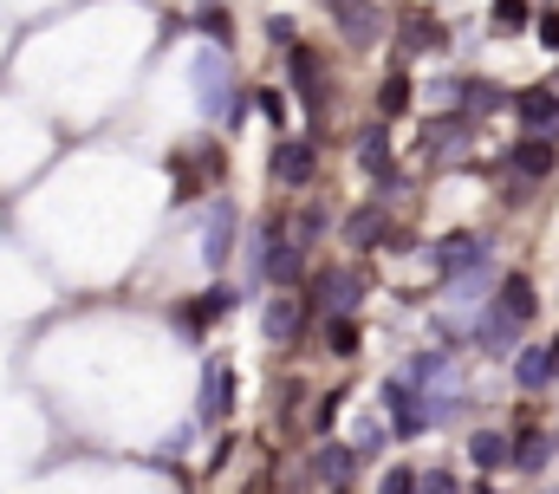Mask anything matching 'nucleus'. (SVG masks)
<instances>
[{"label":"nucleus","instance_id":"1","mask_svg":"<svg viewBox=\"0 0 559 494\" xmlns=\"http://www.w3.org/2000/svg\"><path fill=\"white\" fill-rule=\"evenodd\" d=\"M189 78H195V104H202V117H228V111H234L241 85H234V65H228L221 46H202L195 65H189Z\"/></svg>","mask_w":559,"mask_h":494},{"label":"nucleus","instance_id":"2","mask_svg":"<svg viewBox=\"0 0 559 494\" xmlns=\"http://www.w3.org/2000/svg\"><path fill=\"white\" fill-rule=\"evenodd\" d=\"M384 410H391V430H397V436H423V430L436 423V417H430V397H423L404 371L384 378Z\"/></svg>","mask_w":559,"mask_h":494},{"label":"nucleus","instance_id":"3","mask_svg":"<svg viewBox=\"0 0 559 494\" xmlns=\"http://www.w3.org/2000/svg\"><path fill=\"white\" fill-rule=\"evenodd\" d=\"M234 228H241V208H234L228 195H215L208 215H202V261H208V267H228V254H234Z\"/></svg>","mask_w":559,"mask_h":494},{"label":"nucleus","instance_id":"4","mask_svg":"<svg viewBox=\"0 0 559 494\" xmlns=\"http://www.w3.org/2000/svg\"><path fill=\"white\" fill-rule=\"evenodd\" d=\"M287 72H293V91H300V104L319 117V111H326V98H332V91H326V59H319L313 46H287Z\"/></svg>","mask_w":559,"mask_h":494},{"label":"nucleus","instance_id":"5","mask_svg":"<svg viewBox=\"0 0 559 494\" xmlns=\"http://www.w3.org/2000/svg\"><path fill=\"white\" fill-rule=\"evenodd\" d=\"M326 13L339 20V33L352 46H378L384 39V7L378 0H326Z\"/></svg>","mask_w":559,"mask_h":494},{"label":"nucleus","instance_id":"6","mask_svg":"<svg viewBox=\"0 0 559 494\" xmlns=\"http://www.w3.org/2000/svg\"><path fill=\"white\" fill-rule=\"evenodd\" d=\"M228 404H234V371H228L221 358H208V365H202V404H195V423L215 430V423L228 417Z\"/></svg>","mask_w":559,"mask_h":494},{"label":"nucleus","instance_id":"7","mask_svg":"<svg viewBox=\"0 0 559 494\" xmlns=\"http://www.w3.org/2000/svg\"><path fill=\"white\" fill-rule=\"evenodd\" d=\"M313 169H319V150H313L306 137H280V143H274V182L306 189V182H313Z\"/></svg>","mask_w":559,"mask_h":494},{"label":"nucleus","instance_id":"8","mask_svg":"<svg viewBox=\"0 0 559 494\" xmlns=\"http://www.w3.org/2000/svg\"><path fill=\"white\" fill-rule=\"evenodd\" d=\"M430 261H436V274H449V280H462V274H475V267L488 261V241H482V235H443Z\"/></svg>","mask_w":559,"mask_h":494},{"label":"nucleus","instance_id":"9","mask_svg":"<svg viewBox=\"0 0 559 494\" xmlns=\"http://www.w3.org/2000/svg\"><path fill=\"white\" fill-rule=\"evenodd\" d=\"M358 293H365V280H358L352 267H326V274H313V306H326V313H352Z\"/></svg>","mask_w":559,"mask_h":494},{"label":"nucleus","instance_id":"10","mask_svg":"<svg viewBox=\"0 0 559 494\" xmlns=\"http://www.w3.org/2000/svg\"><path fill=\"white\" fill-rule=\"evenodd\" d=\"M514 117L528 124V137H554V130H559V98L547 91V85L514 91Z\"/></svg>","mask_w":559,"mask_h":494},{"label":"nucleus","instance_id":"11","mask_svg":"<svg viewBox=\"0 0 559 494\" xmlns=\"http://www.w3.org/2000/svg\"><path fill=\"white\" fill-rule=\"evenodd\" d=\"M300 319H306V300H300L293 287H280V293L267 300V313H261V332H267L274 345H287V339L300 332Z\"/></svg>","mask_w":559,"mask_h":494},{"label":"nucleus","instance_id":"12","mask_svg":"<svg viewBox=\"0 0 559 494\" xmlns=\"http://www.w3.org/2000/svg\"><path fill=\"white\" fill-rule=\"evenodd\" d=\"M352 150H358V169H365V176H378L384 189L397 182V169H391V137H384V124H365Z\"/></svg>","mask_w":559,"mask_h":494},{"label":"nucleus","instance_id":"13","mask_svg":"<svg viewBox=\"0 0 559 494\" xmlns=\"http://www.w3.org/2000/svg\"><path fill=\"white\" fill-rule=\"evenodd\" d=\"M534 306H541V300H534V280H528V274H508L488 313H495V319H508V326H528V319H534Z\"/></svg>","mask_w":559,"mask_h":494},{"label":"nucleus","instance_id":"14","mask_svg":"<svg viewBox=\"0 0 559 494\" xmlns=\"http://www.w3.org/2000/svg\"><path fill=\"white\" fill-rule=\"evenodd\" d=\"M508 163H514V176H521V182H541V176H554L559 150H554V137H521V143L508 150Z\"/></svg>","mask_w":559,"mask_h":494},{"label":"nucleus","instance_id":"15","mask_svg":"<svg viewBox=\"0 0 559 494\" xmlns=\"http://www.w3.org/2000/svg\"><path fill=\"white\" fill-rule=\"evenodd\" d=\"M345 241H352V248H384V241H391V215H384V202L352 208V215H345Z\"/></svg>","mask_w":559,"mask_h":494},{"label":"nucleus","instance_id":"16","mask_svg":"<svg viewBox=\"0 0 559 494\" xmlns=\"http://www.w3.org/2000/svg\"><path fill=\"white\" fill-rule=\"evenodd\" d=\"M228 313H234V287H208L195 306H182V326H189V332H208V326L228 319Z\"/></svg>","mask_w":559,"mask_h":494},{"label":"nucleus","instance_id":"17","mask_svg":"<svg viewBox=\"0 0 559 494\" xmlns=\"http://www.w3.org/2000/svg\"><path fill=\"white\" fill-rule=\"evenodd\" d=\"M469 463H475V469H508V463H514V443H508L501 430H475V436H469Z\"/></svg>","mask_w":559,"mask_h":494},{"label":"nucleus","instance_id":"18","mask_svg":"<svg viewBox=\"0 0 559 494\" xmlns=\"http://www.w3.org/2000/svg\"><path fill=\"white\" fill-rule=\"evenodd\" d=\"M358 463H365L358 449H345V443H326V449L313 456V476H319V482H332V489H345V476H352Z\"/></svg>","mask_w":559,"mask_h":494},{"label":"nucleus","instance_id":"19","mask_svg":"<svg viewBox=\"0 0 559 494\" xmlns=\"http://www.w3.org/2000/svg\"><path fill=\"white\" fill-rule=\"evenodd\" d=\"M514 384H521V391H541V384H554V352H547V345H528V352L514 358Z\"/></svg>","mask_w":559,"mask_h":494},{"label":"nucleus","instance_id":"20","mask_svg":"<svg viewBox=\"0 0 559 494\" xmlns=\"http://www.w3.org/2000/svg\"><path fill=\"white\" fill-rule=\"evenodd\" d=\"M358 345H365L358 319H352V313H332V319H326V352H332V358H358Z\"/></svg>","mask_w":559,"mask_h":494},{"label":"nucleus","instance_id":"21","mask_svg":"<svg viewBox=\"0 0 559 494\" xmlns=\"http://www.w3.org/2000/svg\"><path fill=\"white\" fill-rule=\"evenodd\" d=\"M456 98H462V111H475V117H482V111H501V104H514V98H508L501 85H488V78H469V85H456Z\"/></svg>","mask_w":559,"mask_h":494},{"label":"nucleus","instance_id":"22","mask_svg":"<svg viewBox=\"0 0 559 494\" xmlns=\"http://www.w3.org/2000/svg\"><path fill=\"white\" fill-rule=\"evenodd\" d=\"M462 137H469V117L456 111V117H436V124L423 130V150H430V156H449V150H456Z\"/></svg>","mask_w":559,"mask_h":494},{"label":"nucleus","instance_id":"23","mask_svg":"<svg viewBox=\"0 0 559 494\" xmlns=\"http://www.w3.org/2000/svg\"><path fill=\"white\" fill-rule=\"evenodd\" d=\"M554 463V436H541V430H528L521 443H514V469H528V476H541Z\"/></svg>","mask_w":559,"mask_h":494},{"label":"nucleus","instance_id":"24","mask_svg":"<svg viewBox=\"0 0 559 494\" xmlns=\"http://www.w3.org/2000/svg\"><path fill=\"white\" fill-rule=\"evenodd\" d=\"M195 33H208V46H221L228 52V39H234V20H228V7H195Z\"/></svg>","mask_w":559,"mask_h":494},{"label":"nucleus","instance_id":"25","mask_svg":"<svg viewBox=\"0 0 559 494\" xmlns=\"http://www.w3.org/2000/svg\"><path fill=\"white\" fill-rule=\"evenodd\" d=\"M404 46H410V52H436V46H443V26H436L430 13H410V20H404Z\"/></svg>","mask_w":559,"mask_h":494},{"label":"nucleus","instance_id":"26","mask_svg":"<svg viewBox=\"0 0 559 494\" xmlns=\"http://www.w3.org/2000/svg\"><path fill=\"white\" fill-rule=\"evenodd\" d=\"M378 111H384V117H404V111H410V78H404V72H391V78L378 85Z\"/></svg>","mask_w":559,"mask_h":494},{"label":"nucleus","instance_id":"27","mask_svg":"<svg viewBox=\"0 0 559 494\" xmlns=\"http://www.w3.org/2000/svg\"><path fill=\"white\" fill-rule=\"evenodd\" d=\"M417 482H423V476L397 463V469H384V482H378V494H417Z\"/></svg>","mask_w":559,"mask_h":494},{"label":"nucleus","instance_id":"28","mask_svg":"<svg viewBox=\"0 0 559 494\" xmlns=\"http://www.w3.org/2000/svg\"><path fill=\"white\" fill-rule=\"evenodd\" d=\"M495 26L521 33V26H528V0H495Z\"/></svg>","mask_w":559,"mask_h":494},{"label":"nucleus","instance_id":"29","mask_svg":"<svg viewBox=\"0 0 559 494\" xmlns=\"http://www.w3.org/2000/svg\"><path fill=\"white\" fill-rule=\"evenodd\" d=\"M254 104H261L267 124H287V98H280V91H254Z\"/></svg>","mask_w":559,"mask_h":494},{"label":"nucleus","instance_id":"30","mask_svg":"<svg viewBox=\"0 0 559 494\" xmlns=\"http://www.w3.org/2000/svg\"><path fill=\"white\" fill-rule=\"evenodd\" d=\"M417 494H456V476H449V469H423Z\"/></svg>","mask_w":559,"mask_h":494},{"label":"nucleus","instance_id":"31","mask_svg":"<svg viewBox=\"0 0 559 494\" xmlns=\"http://www.w3.org/2000/svg\"><path fill=\"white\" fill-rule=\"evenodd\" d=\"M534 33H541V46H547V52H559V13H541V20H534Z\"/></svg>","mask_w":559,"mask_h":494},{"label":"nucleus","instance_id":"32","mask_svg":"<svg viewBox=\"0 0 559 494\" xmlns=\"http://www.w3.org/2000/svg\"><path fill=\"white\" fill-rule=\"evenodd\" d=\"M267 39H274V46H293V20H287V13H274V20H267Z\"/></svg>","mask_w":559,"mask_h":494},{"label":"nucleus","instance_id":"33","mask_svg":"<svg viewBox=\"0 0 559 494\" xmlns=\"http://www.w3.org/2000/svg\"><path fill=\"white\" fill-rule=\"evenodd\" d=\"M339 404H345V397H326L319 417H313V430H332V423H339Z\"/></svg>","mask_w":559,"mask_h":494},{"label":"nucleus","instance_id":"34","mask_svg":"<svg viewBox=\"0 0 559 494\" xmlns=\"http://www.w3.org/2000/svg\"><path fill=\"white\" fill-rule=\"evenodd\" d=\"M378 443H384V430H378V423H365V430H358V443H352V449H358V456H371V449H378Z\"/></svg>","mask_w":559,"mask_h":494},{"label":"nucleus","instance_id":"35","mask_svg":"<svg viewBox=\"0 0 559 494\" xmlns=\"http://www.w3.org/2000/svg\"><path fill=\"white\" fill-rule=\"evenodd\" d=\"M547 352H554V378H559V339H554V345H547Z\"/></svg>","mask_w":559,"mask_h":494},{"label":"nucleus","instance_id":"36","mask_svg":"<svg viewBox=\"0 0 559 494\" xmlns=\"http://www.w3.org/2000/svg\"><path fill=\"white\" fill-rule=\"evenodd\" d=\"M332 494H345V489H332Z\"/></svg>","mask_w":559,"mask_h":494},{"label":"nucleus","instance_id":"37","mask_svg":"<svg viewBox=\"0 0 559 494\" xmlns=\"http://www.w3.org/2000/svg\"><path fill=\"white\" fill-rule=\"evenodd\" d=\"M482 494H495V489H482Z\"/></svg>","mask_w":559,"mask_h":494}]
</instances>
